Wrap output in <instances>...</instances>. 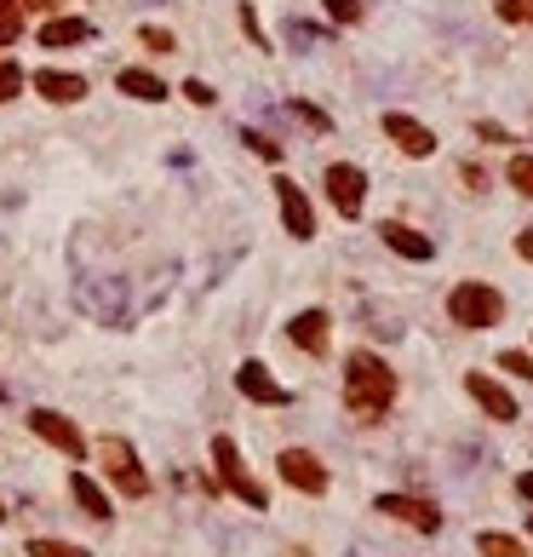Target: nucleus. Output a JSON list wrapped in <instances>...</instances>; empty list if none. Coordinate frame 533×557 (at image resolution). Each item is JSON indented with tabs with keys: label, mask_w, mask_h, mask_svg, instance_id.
Masks as SVG:
<instances>
[{
	"label": "nucleus",
	"mask_w": 533,
	"mask_h": 557,
	"mask_svg": "<svg viewBox=\"0 0 533 557\" xmlns=\"http://www.w3.org/2000/svg\"><path fill=\"white\" fill-rule=\"evenodd\" d=\"M35 92L52 98V104H80V98H87V75H75V69H35Z\"/></svg>",
	"instance_id": "obj_15"
},
{
	"label": "nucleus",
	"mask_w": 533,
	"mask_h": 557,
	"mask_svg": "<svg viewBox=\"0 0 533 557\" xmlns=\"http://www.w3.org/2000/svg\"><path fill=\"white\" fill-rule=\"evenodd\" d=\"M0 517H7V511H0Z\"/></svg>",
	"instance_id": "obj_33"
},
{
	"label": "nucleus",
	"mask_w": 533,
	"mask_h": 557,
	"mask_svg": "<svg viewBox=\"0 0 533 557\" xmlns=\"http://www.w3.org/2000/svg\"><path fill=\"white\" fill-rule=\"evenodd\" d=\"M505 178H510V190H517V195H528V202H533V155H510Z\"/></svg>",
	"instance_id": "obj_21"
},
{
	"label": "nucleus",
	"mask_w": 533,
	"mask_h": 557,
	"mask_svg": "<svg viewBox=\"0 0 533 557\" xmlns=\"http://www.w3.org/2000/svg\"><path fill=\"white\" fill-rule=\"evenodd\" d=\"M327 202H333L344 218H361V207H367V173L351 167V162H333V167H327Z\"/></svg>",
	"instance_id": "obj_7"
},
{
	"label": "nucleus",
	"mask_w": 533,
	"mask_h": 557,
	"mask_svg": "<svg viewBox=\"0 0 533 557\" xmlns=\"http://www.w3.org/2000/svg\"><path fill=\"white\" fill-rule=\"evenodd\" d=\"M276 471H281V483L299 489V494H327V466L316 460L310 448H281Z\"/></svg>",
	"instance_id": "obj_9"
},
{
	"label": "nucleus",
	"mask_w": 533,
	"mask_h": 557,
	"mask_svg": "<svg viewBox=\"0 0 533 557\" xmlns=\"http://www.w3.org/2000/svg\"><path fill=\"white\" fill-rule=\"evenodd\" d=\"M24 35V0H0V52Z\"/></svg>",
	"instance_id": "obj_20"
},
{
	"label": "nucleus",
	"mask_w": 533,
	"mask_h": 557,
	"mask_svg": "<svg viewBox=\"0 0 533 557\" xmlns=\"http://www.w3.org/2000/svg\"><path fill=\"white\" fill-rule=\"evenodd\" d=\"M287 340H293L304 356H327V345H333V316H327L321 305L299 311L293 322H287Z\"/></svg>",
	"instance_id": "obj_11"
},
{
	"label": "nucleus",
	"mask_w": 533,
	"mask_h": 557,
	"mask_svg": "<svg viewBox=\"0 0 533 557\" xmlns=\"http://www.w3.org/2000/svg\"><path fill=\"white\" fill-rule=\"evenodd\" d=\"M115 87L127 92V98H138V104H161V98H167V81H161V75H150V69H120Z\"/></svg>",
	"instance_id": "obj_18"
},
{
	"label": "nucleus",
	"mask_w": 533,
	"mask_h": 557,
	"mask_svg": "<svg viewBox=\"0 0 533 557\" xmlns=\"http://www.w3.org/2000/svg\"><path fill=\"white\" fill-rule=\"evenodd\" d=\"M528 534H533V511H528Z\"/></svg>",
	"instance_id": "obj_32"
},
{
	"label": "nucleus",
	"mask_w": 533,
	"mask_h": 557,
	"mask_svg": "<svg viewBox=\"0 0 533 557\" xmlns=\"http://www.w3.org/2000/svg\"><path fill=\"white\" fill-rule=\"evenodd\" d=\"M384 132L396 138L402 155H414V162H424V155H436V132H430L424 122H414V115L402 110H384Z\"/></svg>",
	"instance_id": "obj_13"
},
{
	"label": "nucleus",
	"mask_w": 533,
	"mask_h": 557,
	"mask_svg": "<svg viewBox=\"0 0 533 557\" xmlns=\"http://www.w3.org/2000/svg\"><path fill=\"white\" fill-rule=\"evenodd\" d=\"M391 403H396V368L379 351H351V363H344V408L361 426H373L391 414Z\"/></svg>",
	"instance_id": "obj_1"
},
{
	"label": "nucleus",
	"mask_w": 533,
	"mask_h": 557,
	"mask_svg": "<svg viewBox=\"0 0 533 557\" xmlns=\"http://www.w3.org/2000/svg\"><path fill=\"white\" fill-rule=\"evenodd\" d=\"M276 202H281V225H287V236L310 242V236H316V207H310V195H304L293 178H276Z\"/></svg>",
	"instance_id": "obj_12"
},
{
	"label": "nucleus",
	"mask_w": 533,
	"mask_h": 557,
	"mask_svg": "<svg viewBox=\"0 0 533 557\" xmlns=\"http://www.w3.org/2000/svg\"><path fill=\"white\" fill-rule=\"evenodd\" d=\"M447 322L465 328V333L499 328L505 322V293L494 282H454V293H447Z\"/></svg>",
	"instance_id": "obj_2"
},
{
	"label": "nucleus",
	"mask_w": 533,
	"mask_h": 557,
	"mask_svg": "<svg viewBox=\"0 0 533 557\" xmlns=\"http://www.w3.org/2000/svg\"><path fill=\"white\" fill-rule=\"evenodd\" d=\"M517 253H522V258H528V265H533V225H528V230L517 236Z\"/></svg>",
	"instance_id": "obj_30"
},
{
	"label": "nucleus",
	"mask_w": 533,
	"mask_h": 557,
	"mask_svg": "<svg viewBox=\"0 0 533 557\" xmlns=\"http://www.w3.org/2000/svg\"><path fill=\"white\" fill-rule=\"evenodd\" d=\"M465 391H470V403H477L482 414H487V420H499V426H510V420H517V396H510L499 380H494V374H465Z\"/></svg>",
	"instance_id": "obj_10"
},
{
	"label": "nucleus",
	"mask_w": 533,
	"mask_h": 557,
	"mask_svg": "<svg viewBox=\"0 0 533 557\" xmlns=\"http://www.w3.org/2000/svg\"><path fill=\"white\" fill-rule=\"evenodd\" d=\"M241 138H248V150H258L264 162H281V144H276V138H264V132H241Z\"/></svg>",
	"instance_id": "obj_27"
},
{
	"label": "nucleus",
	"mask_w": 533,
	"mask_h": 557,
	"mask_svg": "<svg viewBox=\"0 0 533 557\" xmlns=\"http://www.w3.org/2000/svg\"><path fill=\"white\" fill-rule=\"evenodd\" d=\"M69 494H75V506L92 517V523H110V494L92 483L87 471H69Z\"/></svg>",
	"instance_id": "obj_16"
},
{
	"label": "nucleus",
	"mask_w": 533,
	"mask_h": 557,
	"mask_svg": "<svg viewBox=\"0 0 533 557\" xmlns=\"http://www.w3.org/2000/svg\"><path fill=\"white\" fill-rule=\"evenodd\" d=\"M517 494H522V501H533V471H522V477H517Z\"/></svg>",
	"instance_id": "obj_31"
},
{
	"label": "nucleus",
	"mask_w": 533,
	"mask_h": 557,
	"mask_svg": "<svg viewBox=\"0 0 533 557\" xmlns=\"http://www.w3.org/2000/svg\"><path fill=\"white\" fill-rule=\"evenodd\" d=\"M80 41H92V24L87 17H52V24H40V47H80Z\"/></svg>",
	"instance_id": "obj_17"
},
{
	"label": "nucleus",
	"mask_w": 533,
	"mask_h": 557,
	"mask_svg": "<svg viewBox=\"0 0 533 557\" xmlns=\"http://www.w3.org/2000/svg\"><path fill=\"white\" fill-rule=\"evenodd\" d=\"M29 557H92V552L69 541H29Z\"/></svg>",
	"instance_id": "obj_24"
},
{
	"label": "nucleus",
	"mask_w": 533,
	"mask_h": 557,
	"mask_svg": "<svg viewBox=\"0 0 533 557\" xmlns=\"http://www.w3.org/2000/svg\"><path fill=\"white\" fill-rule=\"evenodd\" d=\"M213 466H218V483L236 494L241 506H253V511H270V494H264V483L248 471V460H241V448H236V436H213Z\"/></svg>",
	"instance_id": "obj_3"
},
{
	"label": "nucleus",
	"mask_w": 533,
	"mask_h": 557,
	"mask_svg": "<svg viewBox=\"0 0 533 557\" xmlns=\"http://www.w3.org/2000/svg\"><path fill=\"white\" fill-rule=\"evenodd\" d=\"M183 98H190V104H213V87L207 81H183Z\"/></svg>",
	"instance_id": "obj_29"
},
{
	"label": "nucleus",
	"mask_w": 533,
	"mask_h": 557,
	"mask_svg": "<svg viewBox=\"0 0 533 557\" xmlns=\"http://www.w3.org/2000/svg\"><path fill=\"white\" fill-rule=\"evenodd\" d=\"M477 552H482V557H528L517 534H499V529H482V534H477Z\"/></svg>",
	"instance_id": "obj_19"
},
{
	"label": "nucleus",
	"mask_w": 533,
	"mask_h": 557,
	"mask_svg": "<svg viewBox=\"0 0 533 557\" xmlns=\"http://www.w3.org/2000/svg\"><path fill=\"white\" fill-rule=\"evenodd\" d=\"M236 391L248 396V403H264V408H287V403H293V391H287L276 374L258 363V356H248V363L236 368Z\"/></svg>",
	"instance_id": "obj_6"
},
{
	"label": "nucleus",
	"mask_w": 533,
	"mask_h": 557,
	"mask_svg": "<svg viewBox=\"0 0 533 557\" xmlns=\"http://www.w3.org/2000/svg\"><path fill=\"white\" fill-rule=\"evenodd\" d=\"M373 511L396 517V523H407L414 534H436V529H442V511L430 506V501H419V494H379Z\"/></svg>",
	"instance_id": "obj_8"
},
{
	"label": "nucleus",
	"mask_w": 533,
	"mask_h": 557,
	"mask_svg": "<svg viewBox=\"0 0 533 557\" xmlns=\"http://www.w3.org/2000/svg\"><path fill=\"white\" fill-rule=\"evenodd\" d=\"M143 47H155V52H173V35L150 24V29H143Z\"/></svg>",
	"instance_id": "obj_28"
},
{
	"label": "nucleus",
	"mask_w": 533,
	"mask_h": 557,
	"mask_svg": "<svg viewBox=\"0 0 533 557\" xmlns=\"http://www.w3.org/2000/svg\"><path fill=\"white\" fill-rule=\"evenodd\" d=\"M499 374H517V380H533V351H499Z\"/></svg>",
	"instance_id": "obj_23"
},
{
	"label": "nucleus",
	"mask_w": 533,
	"mask_h": 557,
	"mask_svg": "<svg viewBox=\"0 0 533 557\" xmlns=\"http://www.w3.org/2000/svg\"><path fill=\"white\" fill-rule=\"evenodd\" d=\"M98 454H104L110 483H115L120 494H127V501H143V494H150V471L138 466V454H132L127 436H104V443H98Z\"/></svg>",
	"instance_id": "obj_4"
},
{
	"label": "nucleus",
	"mask_w": 533,
	"mask_h": 557,
	"mask_svg": "<svg viewBox=\"0 0 533 557\" xmlns=\"http://www.w3.org/2000/svg\"><path fill=\"white\" fill-rule=\"evenodd\" d=\"M24 81H29V75H24V69H17V64H12V58H0V104H12V98H17V92H24Z\"/></svg>",
	"instance_id": "obj_22"
},
{
	"label": "nucleus",
	"mask_w": 533,
	"mask_h": 557,
	"mask_svg": "<svg viewBox=\"0 0 533 557\" xmlns=\"http://www.w3.org/2000/svg\"><path fill=\"white\" fill-rule=\"evenodd\" d=\"M29 431L40 436V443H52L64 460H80V454H87V436H80V426L64 420L58 408H29Z\"/></svg>",
	"instance_id": "obj_5"
},
{
	"label": "nucleus",
	"mask_w": 533,
	"mask_h": 557,
	"mask_svg": "<svg viewBox=\"0 0 533 557\" xmlns=\"http://www.w3.org/2000/svg\"><path fill=\"white\" fill-rule=\"evenodd\" d=\"M499 17L505 24H533V0H499Z\"/></svg>",
	"instance_id": "obj_26"
},
{
	"label": "nucleus",
	"mask_w": 533,
	"mask_h": 557,
	"mask_svg": "<svg viewBox=\"0 0 533 557\" xmlns=\"http://www.w3.org/2000/svg\"><path fill=\"white\" fill-rule=\"evenodd\" d=\"M379 236H384V248L402 253V258H414V265H424V258H436V242H430L424 230H414V225H396V218H384Z\"/></svg>",
	"instance_id": "obj_14"
},
{
	"label": "nucleus",
	"mask_w": 533,
	"mask_h": 557,
	"mask_svg": "<svg viewBox=\"0 0 533 557\" xmlns=\"http://www.w3.org/2000/svg\"><path fill=\"white\" fill-rule=\"evenodd\" d=\"M321 7H327L333 24H356V17H361V0H321Z\"/></svg>",
	"instance_id": "obj_25"
}]
</instances>
